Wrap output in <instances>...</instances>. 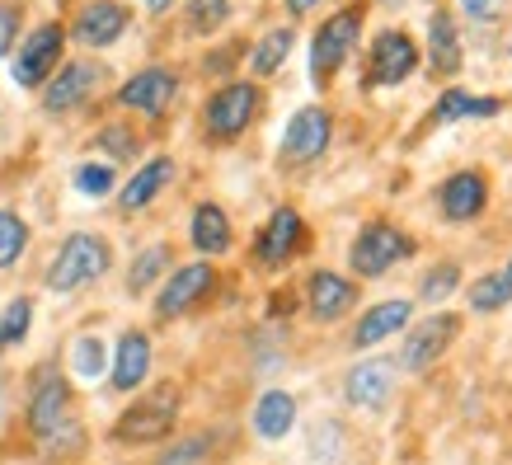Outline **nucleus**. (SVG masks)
<instances>
[{
	"mask_svg": "<svg viewBox=\"0 0 512 465\" xmlns=\"http://www.w3.org/2000/svg\"><path fill=\"white\" fill-rule=\"evenodd\" d=\"M296 423H301V400H296L292 390H282V386L259 390V400L249 409V428H254L259 442H282V437H292Z\"/></svg>",
	"mask_w": 512,
	"mask_h": 465,
	"instance_id": "412c9836",
	"label": "nucleus"
},
{
	"mask_svg": "<svg viewBox=\"0 0 512 465\" xmlns=\"http://www.w3.org/2000/svg\"><path fill=\"white\" fill-rule=\"evenodd\" d=\"M461 329H466V320H461L456 310H433V315H423L419 325L404 329L395 367H400V372H428L433 362H442V357L456 348Z\"/></svg>",
	"mask_w": 512,
	"mask_h": 465,
	"instance_id": "6e6552de",
	"label": "nucleus"
},
{
	"mask_svg": "<svg viewBox=\"0 0 512 465\" xmlns=\"http://www.w3.org/2000/svg\"><path fill=\"white\" fill-rule=\"evenodd\" d=\"M170 184H174V155L141 160L137 170H132V179L118 188V212H123V217H137V212H146Z\"/></svg>",
	"mask_w": 512,
	"mask_h": 465,
	"instance_id": "5701e85b",
	"label": "nucleus"
},
{
	"mask_svg": "<svg viewBox=\"0 0 512 465\" xmlns=\"http://www.w3.org/2000/svg\"><path fill=\"white\" fill-rule=\"evenodd\" d=\"M188 245L198 249V259H221L235 249V226H231V212L221 202L202 198L193 212H188Z\"/></svg>",
	"mask_w": 512,
	"mask_h": 465,
	"instance_id": "4be33fe9",
	"label": "nucleus"
},
{
	"mask_svg": "<svg viewBox=\"0 0 512 465\" xmlns=\"http://www.w3.org/2000/svg\"><path fill=\"white\" fill-rule=\"evenodd\" d=\"M419 71V43L404 29H381L367 47V71H362V85L367 90H395Z\"/></svg>",
	"mask_w": 512,
	"mask_h": 465,
	"instance_id": "ddd939ff",
	"label": "nucleus"
},
{
	"mask_svg": "<svg viewBox=\"0 0 512 465\" xmlns=\"http://www.w3.org/2000/svg\"><path fill=\"white\" fill-rule=\"evenodd\" d=\"M503 273H508V282H512V259H508V268H503Z\"/></svg>",
	"mask_w": 512,
	"mask_h": 465,
	"instance_id": "c03bdc74",
	"label": "nucleus"
},
{
	"mask_svg": "<svg viewBox=\"0 0 512 465\" xmlns=\"http://www.w3.org/2000/svg\"><path fill=\"white\" fill-rule=\"evenodd\" d=\"M33 451H38L43 465H76V461H85V451H90V428H85V419L76 414V419H66L62 428H52L43 442H33Z\"/></svg>",
	"mask_w": 512,
	"mask_h": 465,
	"instance_id": "bb28decb",
	"label": "nucleus"
},
{
	"mask_svg": "<svg viewBox=\"0 0 512 465\" xmlns=\"http://www.w3.org/2000/svg\"><path fill=\"white\" fill-rule=\"evenodd\" d=\"M512 0H461V15L470 19V24H498V19L508 15Z\"/></svg>",
	"mask_w": 512,
	"mask_h": 465,
	"instance_id": "58836bf2",
	"label": "nucleus"
},
{
	"mask_svg": "<svg viewBox=\"0 0 512 465\" xmlns=\"http://www.w3.org/2000/svg\"><path fill=\"white\" fill-rule=\"evenodd\" d=\"M141 5H146L151 15H170V10H174V0H141Z\"/></svg>",
	"mask_w": 512,
	"mask_h": 465,
	"instance_id": "37998d69",
	"label": "nucleus"
},
{
	"mask_svg": "<svg viewBox=\"0 0 512 465\" xmlns=\"http://www.w3.org/2000/svg\"><path fill=\"white\" fill-rule=\"evenodd\" d=\"M104 372H109V343L99 334H76L66 348V376L71 381H99Z\"/></svg>",
	"mask_w": 512,
	"mask_h": 465,
	"instance_id": "cd10ccee",
	"label": "nucleus"
},
{
	"mask_svg": "<svg viewBox=\"0 0 512 465\" xmlns=\"http://www.w3.org/2000/svg\"><path fill=\"white\" fill-rule=\"evenodd\" d=\"M311 249V226H306V217L296 212V207H273L268 212V221L254 231V264L264 268V273H278V268H287L292 259H301Z\"/></svg>",
	"mask_w": 512,
	"mask_h": 465,
	"instance_id": "1a4fd4ad",
	"label": "nucleus"
},
{
	"mask_svg": "<svg viewBox=\"0 0 512 465\" xmlns=\"http://www.w3.org/2000/svg\"><path fill=\"white\" fill-rule=\"evenodd\" d=\"M212 447H217V433H207V428L202 433H174L170 442H160L151 465H207Z\"/></svg>",
	"mask_w": 512,
	"mask_h": 465,
	"instance_id": "c85d7f7f",
	"label": "nucleus"
},
{
	"mask_svg": "<svg viewBox=\"0 0 512 465\" xmlns=\"http://www.w3.org/2000/svg\"><path fill=\"white\" fill-rule=\"evenodd\" d=\"M104 80V66L90 62V57H76V62H62L43 85V109L47 113H76L80 104H90L94 90Z\"/></svg>",
	"mask_w": 512,
	"mask_h": 465,
	"instance_id": "f3484780",
	"label": "nucleus"
},
{
	"mask_svg": "<svg viewBox=\"0 0 512 465\" xmlns=\"http://www.w3.org/2000/svg\"><path fill=\"white\" fill-rule=\"evenodd\" d=\"M414 235L395 226V221H367L362 231L353 235V245H348V273H357V282H376L386 278L395 264L404 259H414Z\"/></svg>",
	"mask_w": 512,
	"mask_h": 465,
	"instance_id": "0eeeda50",
	"label": "nucleus"
},
{
	"mask_svg": "<svg viewBox=\"0 0 512 465\" xmlns=\"http://www.w3.org/2000/svg\"><path fill=\"white\" fill-rule=\"evenodd\" d=\"M170 268H174V245H170V240H156V245H146L137 259L127 264L123 292H127V296H151L160 282H165V273H170Z\"/></svg>",
	"mask_w": 512,
	"mask_h": 465,
	"instance_id": "a878e982",
	"label": "nucleus"
},
{
	"mask_svg": "<svg viewBox=\"0 0 512 465\" xmlns=\"http://www.w3.org/2000/svg\"><path fill=\"white\" fill-rule=\"evenodd\" d=\"M489 193L494 188H489V174L484 170H456L437 188V212L451 226H470V221H480L489 212Z\"/></svg>",
	"mask_w": 512,
	"mask_h": 465,
	"instance_id": "6ab92c4d",
	"label": "nucleus"
},
{
	"mask_svg": "<svg viewBox=\"0 0 512 465\" xmlns=\"http://www.w3.org/2000/svg\"><path fill=\"white\" fill-rule=\"evenodd\" d=\"M109 268H113L109 235L71 231L62 245H57V254H52V264H47V273H43V287L52 296H76V292H85V287H94Z\"/></svg>",
	"mask_w": 512,
	"mask_h": 465,
	"instance_id": "7ed1b4c3",
	"label": "nucleus"
},
{
	"mask_svg": "<svg viewBox=\"0 0 512 465\" xmlns=\"http://www.w3.org/2000/svg\"><path fill=\"white\" fill-rule=\"evenodd\" d=\"M362 24H367V0H353V5H343L334 15L320 19V29L311 33V80L315 90H329L334 76H339L348 57L357 52L362 43Z\"/></svg>",
	"mask_w": 512,
	"mask_h": 465,
	"instance_id": "39448f33",
	"label": "nucleus"
},
{
	"mask_svg": "<svg viewBox=\"0 0 512 465\" xmlns=\"http://www.w3.org/2000/svg\"><path fill=\"white\" fill-rule=\"evenodd\" d=\"M174 94H179V71H170V66H141L137 76H127L118 85V104L141 113V118H165Z\"/></svg>",
	"mask_w": 512,
	"mask_h": 465,
	"instance_id": "a211bd4d",
	"label": "nucleus"
},
{
	"mask_svg": "<svg viewBox=\"0 0 512 465\" xmlns=\"http://www.w3.org/2000/svg\"><path fill=\"white\" fill-rule=\"evenodd\" d=\"M343 447H348V428L339 419H320L311 428V456L320 465H343Z\"/></svg>",
	"mask_w": 512,
	"mask_h": 465,
	"instance_id": "e433bc0d",
	"label": "nucleus"
},
{
	"mask_svg": "<svg viewBox=\"0 0 512 465\" xmlns=\"http://www.w3.org/2000/svg\"><path fill=\"white\" fill-rule=\"evenodd\" d=\"M466 62L461 52V33H456V19L447 10H433L428 15V71L433 76H456Z\"/></svg>",
	"mask_w": 512,
	"mask_h": 465,
	"instance_id": "393cba45",
	"label": "nucleus"
},
{
	"mask_svg": "<svg viewBox=\"0 0 512 465\" xmlns=\"http://www.w3.org/2000/svg\"><path fill=\"white\" fill-rule=\"evenodd\" d=\"M33 329V296H10L0 306V353H15Z\"/></svg>",
	"mask_w": 512,
	"mask_h": 465,
	"instance_id": "f704fd0d",
	"label": "nucleus"
},
{
	"mask_svg": "<svg viewBox=\"0 0 512 465\" xmlns=\"http://www.w3.org/2000/svg\"><path fill=\"white\" fill-rule=\"evenodd\" d=\"M71 184H76L80 198H109L113 188H118V170H113L109 160H80L76 170H71Z\"/></svg>",
	"mask_w": 512,
	"mask_h": 465,
	"instance_id": "c9c22d12",
	"label": "nucleus"
},
{
	"mask_svg": "<svg viewBox=\"0 0 512 465\" xmlns=\"http://www.w3.org/2000/svg\"><path fill=\"white\" fill-rule=\"evenodd\" d=\"M498 113H503V99H494V94H470V90L447 85V90H442V99L433 104V123L437 127H451V123H470V118L489 123V118H498Z\"/></svg>",
	"mask_w": 512,
	"mask_h": 465,
	"instance_id": "b1692460",
	"label": "nucleus"
},
{
	"mask_svg": "<svg viewBox=\"0 0 512 465\" xmlns=\"http://www.w3.org/2000/svg\"><path fill=\"white\" fill-rule=\"evenodd\" d=\"M76 381L57 367V357L38 362L29 376H24V433L29 442H43L52 428H62L66 419H76Z\"/></svg>",
	"mask_w": 512,
	"mask_h": 465,
	"instance_id": "f03ea898",
	"label": "nucleus"
},
{
	"mask_svg": "<svg viewBox=\"0 0 512 465\" xmlns=\"http://www.w3.org/2000/svg\"><path fill=\"white\" fill-rule=\"evenodd\" d=\"M127 29H132V10H127L123 0H85L76 10V19H71V29H66V43L104 52V47H113Z\"/></svg>",
	"mask_w": 512,
	"mask_h": 465,
	"instance_id": "dca6fc26",
	"label": "nucleus"
},
{
	"mask_svg": "<svg viewBox=\"0 0 512 465\" xmlns=\"http://www.w3.org/2000/svg\"><path fill=\"white\" fill-rule=\"evenodd\" d=\"M329 141H334V113L325 104H306V109L292 113V123L282 132L278 165L282 170H306L329 151Z\"/></svg>",
	"mask_w": 512,
	"mask_h": 465,
	"instance_id": "9b49d317",
	"label": "nucleus"
},
{
	"mask_svg": "<svg viewBox=\"0 0 512 465\" xmlns=\"http://www.w3.org/2000/svg\"><path fill=\"white\" fill-rule=\"evenodd\" d=\"M221 287V273L212 259H193V264H174L165 273V282L156 287V301H151V315L156 325H179L193 310H202Z\"/></svg>",
	"mask_w": 512,
	"mask_h": 465,
	"instance_id": "423d86ee",
	"label": "nucleus"
},
{
	"mask_svg": "<svg viewBox=\"0 0 512 465\" xmlns=\"http://www.w3.org/2000/svg\"><path fill=\"white\" fill-rule=\"evenodd\" d=\"M362 301V287L348 273H334V268H311L306 273V287H301V306L315 325H339L348 320Z\"/></svg>",
	"mask_w": 512,
	"mask_h": 465,
	"instance_id": "4468645a",
	"label": "nucleus"
},
{
	"mask_svg": "<svg viewBox=\"0 0 512 465\" xmlns=\"http://www.w3.org/2000/svg\"><path fill=\"white\" fill-rule=\"evenodd\" d=\"M282 5H287V15H292V19H306L311 10H320L325 0H282Z\"/></svg>",
	"mask_w": 512,
	"mask_h": 465,
	"instance_id": "79ce46f5",
	"label": "nucleus"
},
{
	"mask_svg": "<svg viewBox=\"0 0 512 465\" xmlns=\"http://www.w3.org/2000/svg\"><path fill=\"white\" fill-rule=\"evenodd\" d=\"M409 325H414V301H409V296L376 301V306L357 310V325H353V334H348V348H353V353H372V348H381L386 339L404 334Z\"/></svg>",
	"mask_w": 512,
	"mask_h": 465,
	"instance_id": "aec40b11",
	"label": "nucleus"
},
{
	"mask_svg": "<svg viewBox=\"0 0 512 465\" xmlns=\"http://www.w3.org/2000/svg\"><path fill=\"white\" fill-rule=\"evenodd\" d=\"M94 151H104L109 165H127L141 155V132L132 123H104L94 132Z\"/></svg>",
	"mask_w": 512,
	"mask_h": 465,
	"instance_id": "2f4dec72",
	"label": "nucleus"
},
{
	"mask_svg": "<svg viewBox=\"0 0 512 465\" xmlns=\"http://www.w3.org/2000/svg\"><path fill=\"white\" fill-rule=\"evenodd\" d=\"M151 367H156V343H151V329L127 325L109 348V395H137L146 381H151Z\"/></svg>",
	"mask_w": 512,
	"mask_h": 465,
	"instance_id": "f8f14e48",
	"label": "nucleus"
},
{
	"mask_svg": "<svg viewBox=\"0 0 512 465\" xmlns=\"http://www.w3.org/2000/svg\"><path fill=\"white\" fill-rule=\"evenodd\" d=\"M264 113V85L259 80H221L202 104V137L212 146H231L259 123Z\"/></svg>",
	"mask_w": 512,
	"mask_h": 465,
	"instance_id": "20e7f679",
	"label": "nucleus"
},
{
	"mask_svg": "<svg viewBox=\"0 0 512 465\" xmlns=\"http://www.w3.org/2000/svg\"><path fill=\"white\" fill-rule=\"evenodd\" d=\"M240 57H245V43H226V52L207 57V62H202V71H207V76H221V71H226L231 62H240Z\"/></svg>",
	"mask_w": 512,
	"mask_h": 465,
	"instance_id": "a19ab883",
	"label": "nucleus"
},
{
	"mask_svg": "<svg viewBox=\"0 0 512 465\" xmlns=\"http://www.w3.org/2000/svg\"><path fill=\"white\" fill-rule=\"evenodd\" d=\"M235 15L231 0H184V29L193 38H212L217 29H226Z\"/></svg>",
	"mask_w": 512,
	"mask_h": 465,
	"instance_id": "473e14b6",
	"label": "nucleus"
},
{
	"mask_svg": "<svg viewBox=\"0 0 512 465\" xmlns=\"http://www.w3.org/2000/svg\"><path fill=\"white\" fill-rule=\"evenodd\" d=\"M395 357H362L343 372V404L357 409V414H381L390 400H395Z\"/></svg>",
	"mask_w": 512,
	"mask_h": 465,
	"instance_id": "2eb2a0df",
	"label": "nucleus"
},
{
	"mask_svg": "<svg viewBox=\"0 0 512 465\" xmlns=\"http://www.w3.org/2000/svg\"><path fill=\"white\" fill-rule=\"evenodd\" d=\"M179 419H184V386L179 381H156V386H141L137 395H127V404L118 409V419L109 423V442L123 451H146L160 447L179 433Z\"/></svg>",
	"mask_w": 512,
	"mask_h": 465,
	"instance_id": "f257e3e1",
	"label": "nucleus"
},
{
	"mask_svg": "<svg viewBox=\"0 0 512 465\" xmlns=\"http://www.w3.org/2000/svg\"><path fill=\"white\" fill-rule=\"evenodd\" d=\"M19 24H24V10H19V5H0V57H10V52H15Z\"/></svg>",
	"mask_w": 512,
	"mask_h": 465,
	"instance_id": "ea45409f",
	"label": "nucleus"
},
{
	"mask_svg": "<svg viewBox=\"0 0 512 465\" xmlns=\"http://www.w3.org/2000/svg\"><path fill=\"white\" fill-rule=\"evenodd\" d=\"M461 292V264H437V268H428L423 273V282H419V301L423 306H442L447 296H456Z\"/></svg>",
	"mask_w": 512,
	"mask_h": 465,
	"instance_id": "4c0bfd02",
	"label": "nucleus"
},
{
	"mask_svg": "<svg viewBox=\"0 0 512 465\" xmlns=\"http://www.w3.org/2000/svg\"><path fill=\"white\" fill-rule=\"evenodd\" d=\"M10 57H15V62H10V76H15L19 90H43L47 76H52L66 57V24L47 19V24L29 29L24 43H19Z\"/></svg>",
	"mask_w": 512,
	"mask_h": 465,
	"instance_id": "9d476101",
	"label": "nucleus"
},
{
	"mask_svg": "<svg viewBox=\"0 0 512 465\" xmlns=\"http://www.w3.org/2000/svg\"><path fill=\"white\" fill-rule=\"evenodd\" d=\"M466 306L475 310V315H498V310L512 306V282L503 268H494V273H480V278L466 287Z\"/></svg>",
	"mask_w": 512,
	"mask_h": 465,
	"instance_id": "c756f323",
	"label": "nucleus"
},
{
	"mask_svg": "<svg viewBox=\"0 0 512 465\" xmlns=\"http://www.w3.org/2000/svg\"><path fill=\"white\" fill-rule=\"evenodd\" d=\"M292 47H296V29H292V24L268 29L259 43L249 47V66H254V76H273V71H282V62L292 57Z\"/></svg>",
	"mask_w": 512,
	"mask_h": 465,
	"instance_id": "7c9ffc66",
	"label": "nucleus"
},
{
	"mask_svg": "<svg viewBox=\"0 0 512 465\" xmlns=\"http://www.w3.org/2000/svg\"><path fill=\"white\" fill-rule=\"evenodd\" d=\"M29 240H33L29 221L19 217L15 207H0V273H10L29 254Z\"/></svg>",
	"mask_w": 512,
	"mask_h": 465,
	"instance_id": "72a5a7b5",
	"label": "nucleus"
}]
</instances>
